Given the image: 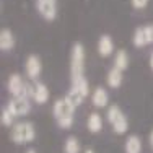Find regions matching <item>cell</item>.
I'll return each mask as SVG.
<instances>
[{
  "label": "cell",
  "instance_id": "1",
  "mask_svg": "<svg viewBox=\"0 0 153 153\" xmlns=\"http://www.w3.org/2000/svg\"><path fill=\"white\" fill-rule=\"evenodd\" d=\"M75 111H76V108L65 96L54 101V104H52V117H54V121L57 122L59 129L70 130L72 127H74Z\"/></svg>",
  "mask_w": 153,
  "mask_h": 153
},
{
  "label": "cell",
  "instance_id": "2",
  "mask_svg": "<svg viewBox=\"0 0 153 153\" xmlns=\"http://www.w3.org/2000/svg\"><path fill=\"white\" fill-rule=\"evenodd\" d=\"M10 140L15 145H28L36 140V127L30 121L15 122L10 130Z\"/></svg>",
  "mask_w": 153,
  "mask_h": 153
},
{
  "label": "cell",
  "instance_id": "3",
  "mask_svg": "<svg viewBox=\"0 0 153 153\" xmlns=\"http://www.w3.org/2000/svg\"><path fill=\"white\" fill-rule=\"evenodd\" d=\"M85 60H86L85 46L80 41L74 42V46L70 49V80L86 76L85 75Z\"/></svg>",
  "mask_w": 153,
  "mask_h": 153
},
{
  "label": "cell",
  "instance_id": "4",
  "mask_svg": "<svg viewBox=\"0 0 153 153\" xmlns=\"http://www.w3.org/2000/svg\"><path fill=\"white\" fill-rule=\"evenodd\" d=\"M106 121L111 126L112 132L117 135H126L129 130V119H127L126 112L121 109L119 104H111L106 109Z\"/></svg>",
  "mask_w": 153,
  "mask_h": 153
},
{
  "label": "cell",
  "instance_id": "5",
  "mask_svg": "<svg viewBox=\"0 0 153 153\" xmlns=\"http://www.w3.org/2000/svg\"><path fill=\"white\" fill-rule=\"evenodd\" d=\"M7 91L10 93V96L31 98V85H28L20 74H12L7 78Z\"/></svg>",
  "mask_w": 153,
  "mask_h": 153
},
{
  "label": "cell",
  "instance_id": "6",
  "mask_svg": "<svg viewBox=\"0 0 153 153\" xmlns=\"http://www.w3.org/2000/svg\"><path fill=\"white\" fill-rule=\"evenodd\" d=\"M34 7L38 15L49 23H52L59 15V0H36Z\"/></svg>",
  "mask_w": 153,
  "mask_h": 153
},
{
  "label": "cell",
  "instance_id": "7",
  "mask_svg": "<svg viewBox=\"0 0 153 153\" xmlns=\"http://www.w3.org/2000/svg\"><path fill=\"white\" fill-rule=\"evenodd\" d=\"M5 106L15 117H25L31 112V101L28 96H12Z\"/></svg>",
  "mask_w": 153,
  "mask_h": 153
},
{
  "label": "cell",
  "instance_id": "8",
  "mask_svg": "<svg viewBox=\"0 0 153 153\" xmlns=\"http://www.w3.org/2000/svg\"><path fill=\"white\" fill-rule=\"evenodd\" d=\"M25 74L30 82H38L42 74V60L38 54H28L25 59Z\"/></svg>",
  "mask_w": 153,
  "mask_h": 153
},
{
  "label": "cell",
  "instance_id": "9",
  "mask_svg": "<svg viewBox=\"0 0 153 153\" xmlns=\"http://www.w3.org/2000/svg\"><path fill=\"white\" fill-rule=\"evenodd\" d=\"M132 44L137 49L147 47L152 44V33H150V25H142L134 30L132 34Z\"/></svg>",
  "mask_w": 153,
  "mask_h": 153
},
{
  "label": "cell",
  "instance_id": "10",
  "mask_svg": "<svg viewBox=\"0 0 153 153\" xmlns=\"http://www.w3.org/2000/svg\"><path fill=\"white\" fill-rule=\"evenodd\" d=\"M51 98V91L47 88L46 83L42 82H31V100L34 101L38 106H44Z\"/></svg>",
  "mask_w": 153,
  "mask_h": 153
},
{
  "label": "cell",
  "instance_id": "11",
  "mask_svg": "<svg viewBox=\"0 0 153 153\" xmlns=\"http://www.w3.org/2000/svg\"><path fill=\"white\" fill-rule=\"evenodd\" d=\"M96 51L101 57H111L116 52V46H114V39L109 34H101L98 38L96 42Z\"/></svg>",
  "mask_w": 153,
  "mask_h": 153
},
{
  "label": "cell",
  "instance_id": "12",
  "mask_svg": "<svg viewBox=\"0 0 153 153\" xmlns=\"http://www.w3.org/2000/svg\"><path fill=\"white\" fill-rule=\"evenodd\" d=\"M90 100H91V104L96 109H103L109 106V93L103 86H96L90 94Z\"/></svg>",
  "mask_w": 153,
  "mask_h": 153
},
{
  "label": "cell",
  "instance_id": "13",
  "mask_svg": "<svg viewBox=\"0 0 153 153\" xmlns=\"http://www.w3.org/2000/svg\"><path fill=\"white\" fill-rule=\"evenodd\" d=\"M16 46V38L10 28H2L0 30V51L2 52H10Z\"/></svg>",
  "mask_w": 153,
  "mask_h": 153
},
{
  "label": "cell",
  "instance_id": "14",
  "mask_svg": "<svg viewBox=\"0 0 153 153\" xmlns=\"http://www.w3.org/2000/svg\"><path fill=\"white\" fill-rule=\"evenodd\" d=\"M124 82V72L116 67H111L106 74V85L112 90H119Z\"/></svg>",
  "mask_w": 153,
  "mask_h": 153
},
{
  "label": "cell",
  "instance_id": "15",
  "mask_svg": "<svg viewBox=\"0 0 153 153\" xmlns=\"http://www.w3.org/2000/svg\"><path fill=\"white\" fill-rule=\"evenodd\" d=\"M129 64H130V57H129V52L126 49H117L114 52V59H112V67L119 68V70L126 72L129 68Z\"/></svg>",
  "mask_w": 153,
  "mask_h": 153
},
{
  "label": "cell",
  "instance_id": "16",
  "mask_svg": "<svg viewBox=\"0 0 153 153\" xmlns=\"http://www.w3.org/2000/svg\"><path fill=\"white\" fill-rule=\"evenodd\" d=\"M124 152L126 153H142V138L137 134L127 135L124 142Z\"/></svg>",
  "mask_w": 153,
  "mask_h": 153
},
{
  "label": "cell",
  "instance_id": "17",
  "mask_svg": "<svg viewBox=\"0 0 153 153\" xmlns=\"http://www.w3.org/2000/svg\"><path fill=\"white\" fill-rule=\"evenodd\" d=\"M86 129L90 134H100L103 130V117L100 112H91L86 119Z\"/></svg>",
  "mask_w": 153,
  "mask_h": 153
},
{
  "label": "cell",
  "instance_id": "18",
  "mask_svg": "<svg viewBox=\"0 0 153 153\" xmlns=\"http://www.w3.org/2000/svg\"><path fill=\"white\" fill-rule=\"evenodd\" d=\"M64 153H83L82 152V143H80L78 137L75 135H68L64 142V147H62Z\"/></svg>",
  "mask_w": 153,
  "mask_h": 153
},
{
  "label": "cell",
  "instance_id": "19",
  "mask_svg": "<svg viewBox=\"0 0 153 153\" xmlns=\"http://www.w3.org/2000/svg\"><path fill=\"white\" fill-rule=\"evenodd\" d=\"M70 88L80 91L85 98L90 96V83H88V78L86 76H82V78H76V80H72V85Z\"/></svg>",
  "mask_w": 153,
  "mask_h": 153
},
{
  "label": "cell",
  "instance_id": "20",
  "mask_svg": "<svg viewBox=\"0 0 153 153\" xmlns=\"http://www.w3.org/2000/svg\"><path fill=\"white\" fill-rule=\"evenodd\" d=\"M65 98H67L68 101H70L72 104H74L75 108H78V106H82L83 103H85V100L86 98L83 96L80 91H76V90H74V88H68V91L65 93Z\"/></svg>",
  "mask_w": 153,
  "mask_h": 153
},
{
  "label": "cell",
  "instance_id": "21",
  "mask_svg": "<svg viewBox=\"0 0 153 153\" xmlns=\"http://www.w3.org/2000/svg\"><path fill=\"white\" fill-rule=\"evenodd\" d=\"M15 116L10 112V109L7 108V106H3L2 108V112H0V121H2V126L3 127H10L12 129L13 126H15Z\"/></svg>",
  "mask_w": 153,
  "mask_h": 153
},
{
  "label": "cell",
  "instance_id": "22",
  "mask_svg": "<svg viewBox=\"0 0 153 153\" xmlns=\"http://www.w3.org/2000/svg\"><path fill=\"white\" fill-rule=\"evenodd\" d=\"M150 3V0H130V5L134 10H145Z\"/></svg>",
  "mask_w": 153,
  "mask_h": 153
},
{
  "label": "cell",
  "instance_id": "23",
  "mask_svg": "<svg viewBox=\"0 0 153 153\" xmlns=\"http://www.w3.org/2000/svg\"><path fill=\"white\" fill-rule=\"evenodd\" d=\"M148 143H150V148L153 150V129L150 130V134H148Z\"/></svg>",
  "mask_w": 153,
  "mask_h": 153
},
{
  "label": "cell",
  "instance_id": "24",
  "mask_svg": "<svg viewBox=\"0 0 153 153\" xmlns=\"http://www.w3.org/2000/svg\"><path fill=\"white\" fill-rule=\"evenodd\" d=\"M148 65H150V70L153 72V51H152V54H150V59H148Z\"/></svg>",
  "mask_w": 153,
  "mask_h": 153
},
{
  "label": "cell",
  "instance_id": "25",
  "mask_svg": "<svg viewBox=\"0 0 153 153\" xmlns=\"http://www.w3.org/2000/svg\"><path fill=\"white\" fill-rule=\"evenodd\" d=\"M25 153H38V152H36V150H34V148H28V150H26V152H25Z\"/></svg>",
  "mask_w": 153,
  "mask_h": 153
},
{
  "label": "cell",
  "instance_id": "26",
  "mask_svg": "<svg viewBox=\"0 0 153 153\" xmlns=\"http://www.w3.org/2000/svg\"><path fill=\"white\" fill-rule=\"evenodd\" d=\"M150 33H152V44H153V23L150 25Z\"/></svg>",
  "mask_w": 153,
  "mask_h": 153
},
{
  "label": "cell",
  "instance_id": "27",
  "mask_svg": "<svg viewBox=\"0 0 153 153\" xmlns=\"http://www.w3.org/2000/svg\"><path fill=\"white\" fill-rule=\"evenodd\" d=\"M83 153H94V150H93V148H86V150L83 152Z\"/></svg>",
  "mask_w": 153,
  "mask_h": 153
}]
</instances>
